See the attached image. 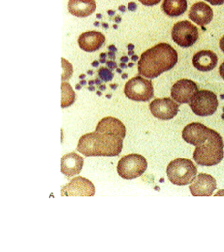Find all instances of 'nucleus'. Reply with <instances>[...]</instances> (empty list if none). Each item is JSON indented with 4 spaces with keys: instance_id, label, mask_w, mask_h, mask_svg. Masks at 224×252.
<instances>
[{
    "instance_id": "nucleus-1",
    "label": "nucleus",
    "mask_w": 224,
    "mask_h": 252,
    "mask_svg": "<svg viewBox=\"0 0 224 252\" xmlns=\"http://www.w3.org/2000/svg\"><path fill=\"white\" fill-rule=\"evenodd\" d=\"M178 53L171 45L159 43L144 52L138 62L139 75L147 79L156 78L174 67Z\"/></svg>"
},
{
    "instance_id": "nucleus-2",
    "label": "nucleus",
    "mask_w": 224,
    "mask_h": 252,
    "mask_svg": "<svg viewBox=\"0 0 224 252\" xmlns=\"http://www.w3.org/2000/svg\"><path fill=\"white\" fill-rule=\"evenodd\" d=\"M124 138L105 132L96 131L85 134L79 139L77 151L86 157L118 156L123 148Z\"/></svg>"
},
{
    "instance_id": "nucleus-3",
    "label": "nucleus",
    "mask_w": 224,
    "mask_h": 252,
    "mask_svg": "<svg viewBox=\"0 0 224 252\" xmlns=\"http://www.w3.org/2000/svg\"><path fill=\"white\" fill-rule=\"evenodd\" d=\"M224 158V142L217 131L211 130L209 138L201 146H196L193 159L198 165L213 166L219 164Z\"/></svg>"
},
{
    "instance_id": "nucleus-4",
    "label": "nucleus",
    "mask_w": 224,
    "mask_h": 252,
    "mask_svg": "<svg viewBox=\"0 0 224 252\" xmlns=\"http://www.w3.org/2000/svg\"><path fill=\"white\" fill-rule=\"evenodd\" d=\"M167 177L173 184L188 185L195 179L197 168L193 161L187 158H176L170 162L166 169Z\"/></svg>"
},
{
    "instance_id": "nucleus-5",
    "label": "nucleus",
    "mask_w": 224,
    "mask_h": 252,
    "mask_svg": "<svg viewBox=\"0 0 224 252\" xmlns=\"http://www.w3.org/2000/svg\"><path fill=\"white\" fill-rule=\"evenodd\" d=\"M147 169L146 158L140 154L126 155L118 161V175L126 180H133L141 176Z\"/></svg>"
},
{
    "instance_id": "nucleus-6",
    "label": "nucleus",
    "mask_w": 224,
    "mask_h": 252,
    "mask_svg": "<svg viewBox=\"0 0 224 252\" xmlns=\"http://www.w3.org/2000/svg\"><path fill=\"white\" fill-rule=\"evenodd\" d=\"M125 94L127 98L136 102H148L154 98V91L151 80L140 75L130 79L125 86Z\"/></svg>"
},
{
    "instance_id": "nucleus-7",
    "label": "nucleus",
    "mask_w": 224,
    "mask_h": 252,
    "mask_svg": "<svg viewBox=\"0 0 224 252\" xmlns=\"http://www.w3.org/2000/svg\"><path fill=\"white\" fill-rule=\"evenodd\" d=\"M189 106L197 116H211L217 111L218 107L217 94L210 91H199L189 102Z\"/></svg>"
},
{
    "instance_id": "nucleus-8",
    "label": "nucleus",
    "mask_w": 224,
    "mask_h": 252,
    "mask_svg": "<svg viewBox=\"0 0 224 252\" xmlns=\"http://www.w3.org/2000/svg\"><path fill=\"white\" fill-rule=\"evenodd\" d=\"M173 40L181 47L193 46L199 38V31L188 20H181L174 24L172 29Z\"/></svg>"
},
{
    "instance_id": "nucleus-9",
    "label": "nucleus",
    "mask_w": 224,
    "mask_h": 252,
    "mask_svg": "<svg viewBox=\"0 0 224 252\" xmlns=\"http://www.w3.org/2000/svg\"><path fill=\"white\" fill-rule=\"evenodd\" d=\"M95 187L86 178L78 177L64 186L61 190L62 196H94Z\"/></svg>"
},
{
    "instance_id": "nucleus-10",
    "label": "nucleus",
    "mask_w": 224,
    "mask_h": 252,
    "mask_svg": "<svg viewBox=\"0 0 224 252\" xmlns=\"http://www.w3.org/2000/svg\"><path fill=\"white\" fill-rule=\"evenodd\" d=\"M198 91V86L194 82L189 79H181L172 87L171 96L179 103H189Z\"/></svg>"
},
{
    "instance_id": "nucleus-11",
    "label": "nucleus",
    "mask_w": 224,
    "mask_h": 252,
    "mask_svg": "<svg viewBox=\"0 0 224 252\" xmlns=\"http://www.w3.org/2000/svg\"><path fill=\"white\" fill-rule=\"evenodd\" d=\"M211 129H209L201 123H191L186 126L182 131V138L187 143L193 146H199L208 140Z\"/></svg>"
},
{
    "instance_id": "nucleus-12",
    "label": "nucleus",
    "mask_w": 224,
    "mask_h": 252,
    "mask_svg": "<svg viewBox=\"0 0 224 252\" xmlns=\"http://www.w3.org/2000/svg\"><path fill=\"white\" fill-rule=\"evenodd\" d=\"M179 106L171 98L155 99L150 103V110L158 119L170 120L178 114Z\"/></svg>"
},
{
    "instance_id": "nucleus-13",
    "label": "nucleus",
    "mask_w": 224,
    "mask_h": 252,
    "mask_svg": "<svg viewBox=\"0 0 224 252\" xmlns=\"http://www.w3.org/2000/svg\"><path fill=\"white\" fill-rule=\"evenodd\" d=\"M216 189V179L207 173L197 175L189 186L190 193L193 196H211Z\"/></svg>"
},
{
    "instance_id": "nucleus-14",
    "label": "nucleus",
    "mask_w": 224,
    "mask_h": 252,
    "mask_svg": "<svg viewBox=\"0 0 224 252\" xmlns=\"http://www.w3.org/2000/svg\"><path fill=\"white\" fill-rule=\"evenodd\" d=\"M105 42V36L98 31H88L79 36L78 44L85 52H95L100 49Z\"/></svg>"
},
{
    "instance_id": "nucleus-15",
    "label": "nucleus",
    "mask_w": 224,
    "mask_h": 252,
    "mask_svg": "<svg viewBox=\"0 0 224 252\" xmlns=\"http://www.w3.org/2000/svg\"><path fill=\"white\" fill-rule=\"evenodd\" d=\"M83 166V157L76 153L65 154L61 158V172L67 177L78 175Z\"/></svg>"
},
{
    "instance_id": "nucleus-16",
    "label": "nucleus",
    "mask_w": 224,
    "mask_h": 252,
    "mask_svg": "<svg viewBox=\"0 0 224 252\" xmlns=\"http://www.w3.org/2000/svg\"><path fill=\"white\" fill-rule=\"evenodd\" d=\"M212 8L204 2H198L190 8L189 17L190 20L199 26H205L210 23L213 20Z\"/></svg>"
},
{
    "instance_id": "nucleus-17",
    "label": "nucleus",
    "mask_w": 224,
    "mask_h": 252,
    "mask_svg": "<svg viewBox=\"0 0 224 252\" xmlns=\"http://www.w3.org/2000/svg\"><path fill=\"white\" fill-rule=\"evenodd\" d=\"M218 57L210 50H201L193 55V65L197 70L201 72L211 71L217 67Z\"/></svg>"
},
{
    "instance_id": "nucleus-18",
    "label": "nucleus",
    "mask_w": 224,
    "mask_h": 252,
    "mask_svg": "<svg viewBox=\"0 0 224 252\" xmlns=\"http://www.w3.org/2000/svg\"><path fill=\"white\" fill-rule=\"evenodd\" d=\"M96 131L105 132L119 136L122 138H126V126L119 119L112 117L102 118L96 127Z\"/></svg>"
},
{
    "instance_id": "nucleus-19",
    "label": "nucleus",
    "mask_w": 224,
    "mask_h": 252,
    "mask_svg": "<svg viewBox=\"0 0 224 252\" xmlns=\"http://www.w3.org/2000/svg\"><path fill=\"white\" fill-rule=\"evenodd\" d=\"M67 8L72 15L85 18L96 11V4L95 0H69Z\"/></svg>"
},
{
    "instance_id": "nucleus-20",
    "label": "nucleus",
    "mask_w": 224,
    "mask_h": 252,
    "mask_svg": "<svg viewBox=\"0 0 224 252\" xmlns=\"http://www.w3.org/2000/svg\"><path fill=\"white\" fill-rule=\"evenodd\" d=\"M187 0H164L162 10L166 15L170 17L181 16L187 11Z\"/></svg>"
},
{
    "instance_id": "nucleus-21",
    "label": "nucleus",
    "mask_w": 224,
    "mask_h": 252,
    "mask_svg": "<svg viewBox=\"0 0 224 252\" xmlns=\"http://www.w3.org/2000/svg\"><path fill=\"white\" fill-rule=\"evenodd\" d=\"M62 89V102L61 107L62 108H67L69 107L75 102V93L70 84L67 83H62L61 85Z\"/></svg>"
},
{
    "instance_id": "nucleus-22",
    "label": "nucleus",
    "mask_w": 224,
    "mask_h": 252,
    "mask_svg": "<svg viewBox=\"0 0 224 252\" xmlns=\"http://www.w3.org/2000/svg\"><path fill=\"white\" fill-rule=\"evenodd\" d=\"M62 67H63V75H62V81H67L71 78L73 75V66L67 60L62 58Z\"/></svg>"
},
{
    "instance_id": "nucleus-23",
    "label": "nucleus",
    "mask_w": 224,
    "mask_h": 252,
    "mask_svg": "<svg viewBox=\"0 0 224 252\" xmlns=\"http://www.w3.org/2000/svg\"><path fill=\"white\" fill-rule=\"evenodd\" d=\"M99 78L102 79L103 82H110L112 79L114 78V74L112 73V71L110 68L107 67H100L98 70Z\"/></svg>"
},
{
    "instance_id": "nucleus-24",
    "label": "nucleus",
    "mask_w": 224,
    "mask_h": 252,
    "mask_svg": "<svg viewBox=\"0 0 224 252\" xmlns=\"http://www.w3.org/2000/svg\"><path fill=\"white\" fill-rule=\"evenodd\" d=\"M138 1L146 6H154L161 2V0H138Z\"/></svg>"
},
{
    "instance_id": "nucleus-25",
    "label": "nucleus",
    "mask_w": 224,
    "mask_h": 252,
    "mask_svg": "<svg viewBox=\"0 0 224 252\" xmlns=\"http://www.w3.org/2000/svg\"><path fill=\"white\" fill-rule=\"evenodd\" d=\"M106 65L108 68H110V70H115V69L118 68L117 63H115L114 61H112V60L107 61Z\"/></svg>"
},
{
    "instance_id": "nucleus-26",
    "label": "nucleus",
    "mask_w": 224,
    "mask_h": 252,
    "mask_svg": "<svg viewBox=\"0 0 224 252\" xmlns=\"http://www.w3.org/2000/svg\"><path fill=\"white\" fill-rule=\"evenodd\" d=\"M212 5H221L224 4V0H205Z\"/></svg>"
},
{
    "instance_id": "nucleus-27",
    "label": "nucleus",
    "mask_w": 224,
    "mask_h": 252,
    "mask_svg": "<svg viewBox=\"0 0 224 252\" xmlns=\"http://www.w3.org/2000/svg\"><path fill=\"white\" fill-rule=\"evenodd\" d=\"M128 10L130 11V12H135L137 9H138V5H137V4L135 3V2H130V3H129L128 4Z\"/></svg>"
},
{
    "instance_id": "nucleus-28",
    "label": "nucleus",
    "mask_w": 224,
    "mask_h": 252,
    "mask_svg": "<svg viewBox=\"0 0 224 252\" xmlns=\"http://www.w3.org/2000/svg\"><path fill=\"white\" fill-rule=\"evenodd\" d=\"M219 74H220L221 77L224 80V62L222 63V65L219 67Z\"/></svg>"
},
{
    "instance_id": "nucleus-29",
    "label": "nucleus",
    "mask_w": 224,
    "mask_h": 252,
    "mask_svg": "<svg viewBox=\"0 0 224 252\" xmlns=\"http://www.w3.org/2000/svg\"><path fill=\"white\" fill-rule=\"evenodd\" d=\"M219 47H220L221 50L224 53V35L223 36V38L220 39V42H219Z\"/></svg>"
},
{
    "instance_id": "nucleus-30",
    "label": "nucleus",
    "mask_w": 224,
    "mask_h": 252,
    "mask_svg": "<svg viewBox=\"0 0 224 252\" xmlns=\"http://www.w3.org/2000/svg\"><path fill=\"white\" fill-rule=\"evenodd\" d=\"M108 56L110 57V59L113 60L114 61L116 59V55H115V52L113 51H109L108 52Z\"/></svg>"
},
{
    "instance_id": "nucleus-31",
    "label": "nucleus",
    "mask_w": 224,
    "mask_h": 252,
    "mask_svg": "<svg viewBox=\"0 0 224 252\" xmlns=\"http://www.w3.org/2000/svg\"><path fill=\"white\" fill-rule=\"evenodd\" d=\"M102 82H103V81H102V79H95V84H96V85H98V86L102 85Z\"/></svg>"
},
{
    "instance_id": "nucleus-32",
    "label": "nucleus",
    "mask_w": 224,
    "mask_h": 252,
    "mask_svg": "<svg viewBox=\"0 0 224 252\" xmlns=\"http://www.w3.org/2000/svg\"><path fill=\"white\" fill-rule=\"evenodd\" d=\"M99 61H94L93 63H91V66L93 67H98L99 64H100Z\"/></svg>"
},
{
    "instance_id": "nucleus-33",
    "label": "nucleus",
    "mask_w": 224,
    "mask_h": 252,
    "mask_svg": "<svg viewBox=\"0 0 224 252\" xmlns=\"http://www.w3.org/2000/svg\"><path fill=\"white\" fill-rule=\"evenodd\" d=\"M128 61H129V57H127V56H122V57L120 58V62H121V63H126Z\"/></svg>"
},
{
    "instance_id": "nucleus-34",
    "label": "nucleus",
    "mask_w": 224,
    "mask_h": 252,
    "mask_svg": "<svg viewBox=\"0 0 224 252\" xmlns=\"http://www.w3.org/2000/svg\"><path fill=\"white\" fill-rule=\"evenodd\" d=\"M109 51L117 52V47H115L114 45H110L108 47Z\"/></svg>"
},
{
    "instance_id": "nucleus-35",
    "label": "nucleus",
    "mask_w": 224,
    "mask_h": 252,
    "mask_svg": "<svg viewBox=\"0 0 224 252\" xmlns=\"http://www.w3.org/2000/svg\"><path fill=\"white\" fill-rule=\"evenodd\" d=\"M114 20L116 23L118 24L121 22V20H122V19H121V17H120V16H116V17H115Z\"/></svg>"
},
{
    "instance_id": "nucleus-36",
    "label": "nucleus",
    "mask_w": 224,
    "mask_h": 252,
    "mask_svg": "<svg viewBox=\"0 0 224 252\" xmlns=\"http://www.w3.org/2000/svg\"><path fill=\"white\" fill-rule=\"evenodd\" d=\"M118 10L121 12H126V7L125 5H120V6L118 7Z\"/></svg>"
},
{
    "instance_id": "nucleus-37",
    "label": "nucleus",
    "mask_w": 224,
    "mask_h": 252,
    "mask_svg": "<svg viewBox=\"0 0 224 252\" xmlns=\"http://www.w3.org/2000/svg\"><path fill=\"white\" fill-rule=\"evenodd\" d=\"M127 48H128V50L130 51V50H134V48H135V46H134L133 44H128V46H127Z\"/></svg>"
},
{
    "instance_id": "nucleus-38",
    "label": "nucleus",
    "mask_w": 224,
    "mask_h": 252,
    "mask_svg": "<svg viewBox=\"0 0 224 252\" xmlns=\"http://www.w3.org/2000/svg\"><path fill=\"white\" fill-rule=\"evenodd\" d=\"M107 55H108V53H102L100 55V59H106Z\"/></svg>"
},
{
    "instance_id": "nucleus-39",
    "label": "nucleus",
    "mask_w": 224,
    "mask_h": 252,
    "mask_svg": "<svg viewBox=\"0 0 224 252\" xmlns=\"http://www.w3.org/2000/svg\"><path fill=\"white\" fill-rule=\"evenodd\" d=\"M216 196H224V189L222 191H219L218 193L216 194Z\"/></svg>"
},
{
    "instance_id": "nucleus-40",
    "label": "nucleus",
    "mask_w": 224,
    "mask_h": 252,
    "mask_svg": "<svg viewBox=\"0 0 224 252\" xmlns=\"http://www.w3.org/2000/svg\"><path fill=\"white\" fill-rule=\"evenodd\" d=\"M119 67H120V68H122V69H124V68H126V67H128V66H126V63H122L119 64Z\"/></svg>"
},
{
    "instance_id": "nucleus-41",
    "label": "nucleus",
    "mask_w": 224,
    "mask_h": 252,
    "mask_svg": "<svg viewBox=\"0 0 224 252\" xmlns=\"http://www.w3.org/2000/svg\"><path fill=\"white\" fill-rule=\"evenodd\" d=\"M107 13L110 16H114L116 12H115L114 10H109V11L107 12Z\"/></svg>"
},
{
    "instance_id": "nucleus-42",
    "label": "nucleus",
    "mask_w": 224,
    "mask_h": 252,
    "mask_svg": "<svg viewBox=\"0 0 224 252\" xmlns=\"http://www.w3.org/2000/svg\"><path fill=\"white\" fill-rule=\"evenodd\" d=\"M138 58H139V57H138V55H132V57H131V60H132L133 62H136V61H138Z\"/></svg>"
},
{
    "instance_id": "nucleus-43",
    "label": "nucleus",
    "mask_w": 224,
    "mask_h": 252,
    "mask_svg": "<svg viewBox=\"0 0 224 252\" xmlns=\"http://www.w3.org/2000/svg\"><path fill=\"white\" fill-rule=\"evenodd\" d=\"M99 90H100V91H105V90H106V86H105V85H100V86H99Z\"/></svg>"
},
{
    "instance_id": "nucleus-44",
    "label": "nucleus",
    "mask_w": 224,
    "mask_h": 252,
    "mask_svg": "<svg viewBox=\"0 0 224 252\" xmlns=\"http://www.w3.org/2000/svg\"><path fill=\"white\" fill-rule=\"evenodd\" d=\"M110 87L112 90H116V89L118 88V84H116V83H114V84H110Z\"/></svg>"
},
{
    "instance_id": "nucleus-45",
    "label": "nucleus",
    "mask_w": 224,
    "mask_h": 252,
    "mask_svg": "<svg viewBox=\"0 0 224 252\" xmlns=\"http://www.w3.org/2000/svg\"><path fill=\"white\" fill-rule=\"evenodd\" d=\"M75 89H76V90H78V91H80V90L82 89V85H81L80 83L76 84V85H75Z\"/></svg>"
},
{
    "instance_id": "nucleus-46",
    "label": "nucleus",
    "mask_w": 224,
    "mask_h": 252,
    "mask_svg": "<svg viewBox=\"0 0 224 252\" xmlns=\"http://www.w3.org/2000/svg\"><path fill=\"white\" fill-rule=\"evenodd\" d=\"M102 26L103 28H105V29L109 28V25H108V23H105V22H103V23L102 24Z\"/></svg>"
},
{
    "instance_id": "nucleus-47",
    "label": "nucleus",
    "mask_w": 224,
    "mask_h": 252,
    "mask_svg": "<svg viewBox=\"0 0 224 252\" xmlns=\"http://www.w3.org/2000/svg\"><path fill=\"white\" fill-rule=\"evenodd\" d=\"M80 84H81V85H82V86H84V85H85V84H86V81H85V80H81V82H80Z\"/></svg>"
},
{
    "instance_id": "nucleus-48",
    "label": "nucleus",
    "mask_w": 224,
    "mask_h": 252,
    "mask_svg": "<svg viewBox=\"0 0 224 252\" xmlns=\"http://www.w3.org/2000/svg\"><path fill=\"white\" fill-rule=\"evenodd\" d=\"M95 84V80H91V81H90V82H89V85H90V86H93V85H94Z\"/></svg>"
},
{
    "instance_id": "nucleus-49",
    "label": "nucleus",
    "mask_w": 224,
    "mask_h": 252,
    "mask_svg": "<svg viewBox=\"0 0 224 252\" xmlns=\"http://www.w3.org/2000/svg\"><path fill=\"white\" fill-rule=\"evenodd\" d=\"M88 90L90 91H95V87L94 86H89L88 87Z\"/></svg>"
},
{
    "instance_id": "nucleus-50",
    "label": "nucleus",
    "mask_w": 224,
    "mask_h": 252,
    "mask_svg": "<svg viewBox=\"0 0 224 252\" xmlns=\"http://www.w3.org/2000/svg\"><path fill=\"white\" fill-rule=\"evenodd\" d=\"M99 62H100V63H102V64H104V63H107L106 59H100V60H99Z\"/></svg>"
},
{
    "instance_id": "nucleus-51",
    "label": "nucleus",
    "mask_w": 224,
    "mask_h": 252,
    "mask_svg": "<svg viewBox=\"0 0 224 252\" xmlns=\"http://www.w3.org/2000/svg\"><path fill=\"white\" fill-rule=\"evenodd\" d=\"M85 77H86V75H81L80 76H79V78L81 79V80H84L85 79Z\"/></svg>"
},
{
    "instance_id": "nucleus-52",
    "label": "nucleus",
    "mask_w": 224,
    "mask_h": 252,
    "mask_svg": "<svg viewBox=\"0 0 224 252\" xmlns=\"http://www.w3.org/2000/svg\"><path fill=\"white\" fill-rule=\"evenodd\" d=\"M94 26L95 27H99V26H100V23H99V21H95Z\"/></svg>"
},
{
    "instance_id": "nucleus-53",
    "label": "nucleus",
    "mask_w": 224,
    "mask_h": 252,
    "mask_svg": "<svg viewBox=\"0 0 224 252\" xmlns=\"http://www.w3.org/2000/svg\"><path fill=\"white\" fill-rule=\"evenodd\" d=\"M117 73L122 74V68H117Z\"/></svg>"
},
{
    "instance_id": "nucleus-54",
    "label": "nucleus",
    "mask_w": 224,
    "mask_h": 252,
    "mask_svg": "<svg viewBox=\"0 0 224 252\" xmlns=\"http://www.w3.org/2000/svg\"><path fill=\"white\" fill-rule=\"evenodd\" d=\"M87 74L89 75H93V71L92 70H88V72H87Z\"/></svg>"
},
{
    "instance_id": "nucleus-55",
    "label": "nucleus",
    "mask_w": 224,
    "mask_h": 252,
    "mask_svg": "<svg viewBox=\"0 0 224 252\" xmlns=\"http://www.w3.org/2000/svg\"><path fill=\"white\" fill-rule=\"evenodd\" d=\"M128 55H134V50H130V51L128 52Z\"/></svg>"
},
{
    "instance_id": "nucleus-56",
    "label": "nucleus",
    "mask_w": 224,
    "mask_h": 252,
    "mask_svg": "<svg viewBox=\"0 0 224 252\" xmlns=\"http://www.w3.org/2000/svg\"><path fill=\"white\" fill-rule=\"evenodd\" d=\"M128 77L127 74H122V79H126Z\"/></svg>"
},
{
    "instance_id": "nucleus-57",
    "label": "nucleus",
    "mask_w": 224,
    "mask_h": 252,
    "mask_svg": "<svg viewBox=\"0 0 224 252\" xmlns=\"http://www.w3.org/2000/svg\"><path fill=\"white\" fill-rule=\"evenodd\" d=\"M102 14H100V13L96 14V18H97V19H102Z\"/></svg>"
},
{
    "instance_id": "nucleus-58",
    "label": "nucleus",
    "mask_w": 224,
    "mask_h": 252,
    "mask_svg": "<svg viewBox=\"0 0 224 252\" xmlns=\"http://www.w3.org/2000/svg\"><path fill=\"white\" fill-rule=\"evenodd\" d=\"M96 94H97V95H99V96H101L102 95V92L101 91H96Z\"/></svg>"
},
{
    "instance_id": "nucleus-59",
    "label": "nucleus",
    "mask_w": 224,
    "mask_h": 252,
    "mask_svg": "<svg viewBox=\"0 0 224 252\" xmlns=\"http://www.w3.org/2000/svg\"><path fill=\"white\" fill-rule=\"evenodd\" d=\"M134 66V63H130V64H129V65H128V67H133Z\"/></svg>"
},
{
    "instance_id": "nucleus-60",
    "label": "nucleus",
    "mask_w": 224,
    "mask_h": 252,
    "mask_svg": "<svg viewBox=\"0 0 224 252\" xmlns=\"http://www.w3.org/2000/svg\"><path fill=\"white\" fill-rule=\"evenodd\" d=\"M111 96H112V95H111V94H108L106 95L107 98H109V99H110V97H111Z\"/></svg>"
},
{
    "instance_id": "nucleus-61",
    "label": "nucleus",
    "mask_w": 224,
    "mask_h": 252,
    "mask_svg": "<svg viewBox=\"0 0 224 252\" xmlns=\"http://www.w3.org/2000/svg\"><path fill=\"white\" fill-rule=\"evenodd\" d=\"M113 28H114V29H117V28H118V25H117V24L113 25Z\"/></svg>"
}]
</instances>
